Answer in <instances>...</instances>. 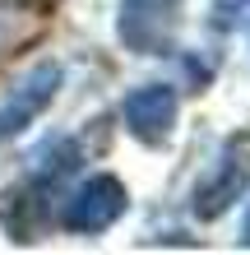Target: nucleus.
<instances>
[{
	"mask_svg": "<svg viewBox=\"0 0 250 255\" xmlns=\"http://www.w3.org/2000/svg\"><path fill=\"white\" fill-rule=\"evenodd\" d=\"M130 209V195H125V181L111 172H97L88 176L83 186L70 190V200L61 209V228L75 232V237H97L121 223V214Z\"/></svg>",
	"mask_w": 250,
	"mask_h": 255,
	"instance_id": "obj_1",
	"label": "nucleus"
},
{
	"mask_svg": "<svg viewBox=\"0 0 250 255\" xmlns=\"http://www.w3.org/2000/svg\"><path fill=\"white\" fill-rule=\"evenodd\" d=\"M181 33V0H121L116 37L135 56H167Z\"/></svg>",
	"mask_w": 250,
	"mask_h": 255,
	"instance_id": "obj_2",
	"label": "nucleus"
},
{
	"mask_svg": "<svg viewBox=\"0 0 250 255\" xmlns=\"http://www.w3.org/2000/svg\"><path fill=\"white\" fill-rule=\"evenodd\" d=\"M246 181H250V134L227 139L223 153L213 158V172L195 186V218H204V223L223 218L237 204V195L246 190Z\"/></svg>",
	"mask_w": 250,
	"mask_h": 255,
	"instance_id": "obj_3",
	"label": "nucleus"
},
{
	"mask_svg": "<svg viewBox=\"0 0 250 255\" xmlns=\"http://www.w3.org/2000/svg\"><path fill=\"white\" fill-rule=\"evenodd\" d=\"M56 93H61V65L56 61L33 65L19 84H14V93H5V102H0V144L14 139V134H23L56 102Z\"/></svg>",
	"mask_w": 250,
	"mask_h": 255,
	"instance_id": "obj_4",
	"label": "nucleus"
},
{
	"mask_svg": "<svg viewBox=\"0 0 250 255\" xmlns=\"http://www.w3.org/2000/svg\"><path fill=\"white\" fill-rule=\"evenodd\" d=\"M176 112H181V102H176V88L167 84H144L135 93L125 98V130L135 134L139 144H167L171 130H176Z\"/></svg>",
	"mask_w": 250,
	"mask_h": 255,
	"instance_id": "obj_5",
	"label": "nucleus"
},
{
	"mask_svg": "<svg viewBox=\"0 0 250 255\" xmlns=\"http://www.w3.org/2000/svg\"><path fill=\"white\" fill-rule=\"evenodd\" d=\"M47 23H51V9L42 0H0V65L37 47Z\"/></svg>",
	"mask_w": 250,
	"mask_h": 255,
	"instance_id": "obj_6",
	"label": "nucleus"
},
{
	"mask_svg": "<svg viewBox=\"0 0 250 255\" xmlns=\"http://www.w3.org/2000/svg\"><path fill=\"white\" fill-rule=\"evenodd\" d=\"M79 162H83L79 144L70 139V134H51V139L28 158V176H33L37 190H51V186H61L70 172H79Z\"/></svg>",
	"mask_w": 250,
	"mask_h": 255,
	"instance_id": "obj_7",
	"label": "nucleus"
},
{
	"mask_svg": "<svg viewBox=\"0 0 250 255\" xmlns=\"http://www.w3.org/2000/svg\"><path fill=\"white\" fill-rule=\"evenodd\" d=\"M250 19V0H218L213 5V28H237V23H246Z\"/></svg>",
	"mask_w": 250,
	"mask_h": 255,
	"instance_id": "obj_8",
	"label": "nucleus"
},
{
	"mask_svg": "<svg viewBox=\"0 0 250 255\" xmlns=\"http://www.w3.org/2000/svg\"><path fill=\"white\" fill-rule=\"evenodd\" d=\"M241 242L250 246V204H246V223H241Z\"/></svg>",
	"mask_w": 250,
	"mask_h": 255,
	"instance_id": "obj_9",
	"label": "nucleus"
},
{
	"mask_svg": "<svg viewBox=\"0 0 250 255\" xmlns=\"http://www.w3.org/2000/svg\"><path fill=\"white\" fill-rule=\"evenodd\" d=\"M246 23H250V19H246Z\"/></svg>",
	"mask_w": 250,
	"mask_h": 255,
	"instance_id": "obj_10",
	"label": "nucleus"
}]
</instances>
